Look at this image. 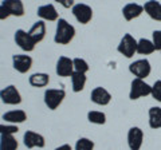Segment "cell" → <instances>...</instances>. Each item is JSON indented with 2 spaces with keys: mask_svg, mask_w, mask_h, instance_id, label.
I'll return each instance as SVG.
<instances>
[{
  "mask_svg": "<svg viewBox=\"0 0 161 150\" xmlns=\"http://www.w3.org/2000/svg\"><path fill=\"white\" fill-rule=\"evenodd\" d=\"M87 121L90 123H94V125H105L106 123V114L102 113V111L93 110V111L87 113Z\"/></svg>",
  "mask_w": 161,
  "mask_h": 150,
  "instance_id": "obj_25",
  "label": "cell"
},
{
  "mask_svg": "<svg viewBox=\"0 0 161 150\" xmlns=\"http://www.w3.org/2000/svg\"><path fill=\"white\" fill-rule=\"evenodd\" d=\"M152 42L156 47V51H161V29H156L152 34Z\"/></svg>",
  "mask_w": 161,
  "mask_h": 150,
  "instance_id": "obj_30",
  "label": "cell"
},
{
  "mask_svg": "<svg viewBox=\"0 0 161 150\" xmlns=\"http://www.w3.org/2000/svg\"><path fill=\"white\" fill-rule=\"evenodd\" d=\"M149 126L152 129H161V107L149 109Z\"/></svg>",
  "mask_w": 161,
  "mask_h": 150,
  "instance_id": "obj_24",
  "label": "cell"
},
{
  "mask_svg": "<svg viewBox=\"0 0 161 150\" xmlns=\"http://www.w3.org/2000/svg\"><path fill=\"white\" fill-rule=\"evenodd\" d=\"M12 66L20 74H26L32 67V58L26 54L12 55Z\"/></svg>",
  "mask_w": 161,
  "mask_h": 150,
  "instance_id": "obj_10",
  "label": "cell"
},
{
  "mask_svg": "<svg viewBox=\"0 0 161 150\" xmlns=\"http://www.w3.org/2000/svg\"><path fill=\"white\" fill-rule=\"evenodd\" d=\"M142 12H144V6H140L137 3H129L126 6H124L122 8V15H124L125 20H128V22L138 18Z\"/></svg>",
  "mask_w": 161,
  "mask_h": 150,
  "instance_id": "obj_17",
  "label": "cell"
},
{
  "mask_svg": "<svg viewBox=\"0 0 161 150\" xmlns=\"http://www.w3.org/2000/svg\"><path fill=\"white\" fill-rule=\"evenodd\" d=\"M129 71L136 78L145 79L147 77H149L150 71H152V66H150L148 59H138V61H134L133 63L129 64Z\"/></svg>",
  "mask_w": 161,
  "mask_h": 150,
  "instance_id": "obj_6",
  "label": "cell"
},
{
  "mask_svg": "<svg viewBox=\"0 0 161 150\" xmlns=\"http://www.w3.org/2000/svg\"><path fill=\"white\" fill-rule=\"evenodd\" d=\"M152 93V86L144 81V79L140 78H134L132 83H130V91H129V98L132 101H136V99H140L142 97L150 95Z\"/></svg>",
  "mask_w": 161,
  "mask_h": 150,
  "instance_id": "obj_2",
  "label": "cell"
},
{
  "mask_svg": "<svg viewBox=\"0 0 161 150\" xmlns=\"http://www.w3.org/2000/svg\"><path fill=\"white\" fill-rule=\"evenodd\" d=\"M23 143L27 149H34V147L43 149L46 146V139H44L42 134L35 133L32 130H27L23 136Z\"/></svg>",
  "mask_w": 161,
  "mask_h": 150,
  "instance_id": "obj_9",
  "label": "cell"
},
{
  "mask_svg": "<svg viewBox=\"0 0 161 150\" xmlns=\"http://www.w3.org/2000/svg\"><path fill=\"white\" fill-rule=\"evenodd\" d=\"M137 43H138V40H136L130 34H125L122 39L119 40L117 50L125 58H133V55L137 52Z\"/></svg>",
  "mask_w": 161,
  "mask_h": 150,
  "instance_id": "obj_4",
  "label": "cell"
},
{
  "mask_svg": "<svg viewBox=\"0 0 161 150\" xmlns=\"http://www.w3.org/2000/svg\"><path fill=\"white\" fill-rule=\"evenodd\" d=\"M90 99H92L93 103L98 104V106H106L112 101V95H110V93L106 88L95 87L92 91V94H90Z\"/></svg>",
  "mask_w": 161,
  "mask_h": 150,
  "instance_id": "obj_13",
  "label": "cell"
},
{
  "mask_svg": "<svg viewBox=\"0 0 161 150\" xmlns=\"http://www.w3.org/2000/svg\"><path fill=\"white\" fill-rule=\"evenodd\" d=\"M28 35L31 36L35 44H38L39 42H42L44 36H46V23L43 20H38L36 23L32 24V27L30 28Z\"/></svg>",
  "mask_w": 161,
  "mask_h": 150,
  "instance_id": "obj_15",
  "label": "cell"
},
{
  "mask_svg": "<svg viewBox=\"0 0 161 150\" xmlns=\"http://www.w3.org/2000/svg\"><path fill=\"white\" fill-rule=\"evenodd\" d=\"M28 83L32 87H46L50 83V75L46 72H35L28 78Z\"/></svg>",
  "mask_w": 161,
  "mask_h": 150,
  "instance_id": "obj_20",
  "label": "cell"
},
{
  "mask_svg": "<svg viewBox=\"0 0 161 150\" xmlns=\"http://www.w3.org/2000/svg\"><path fill=\"white\" fill-rule=\"evenodd\" d=\"M156 51V47L152 40H149L147 38L140 39L137 43V52L140 55H150Z\"/></svg>",
  "mask_w": 161,
  "mask_h": 150,
  "instance_id": "obj_23",
  "label": "cell"
},
{
  "mask_svg": "<svg viewBox=\"0 0 161 150\" xmlns=\"http://www.w3.org/2000/svg\"><path fill=\"white\" fill-rule=\"evenodd\" d=\"M64 98H66V91L63 88H47L43 95L44 103L50 110H57Z\"/></svg>",
  "mask_w": 161,
  "mask_h": 150,
  "instance_id": "obj_3",
  "label": "cell"
},
{
  "mask_svg": "<svg viewBox=\"0 0 161 150\" xmlns=\"http://www.w3.org/2000/svg\"><path fill=\"white\" fill-rule=\"evenodd\" d=\"M55 72L62 78L71 77L74 72L73 59H70L67 56H59V59L57 61V66H55Z\"/></svg>",
  "mask_w": 161,
  "mask_h": 150,
  "instance_id": "obj_11",
  "label": "cell"
},
{
  "mask_svg": "<svg viewBox=\"0 0 161 150\" xmlns=\"http://www.w3.org/2000/svg\"><path fill=\"white\" fill-rule=\"evenodd\" d=\"M144 141V131L137 126H133L128 131V146L130 150H140Z\"/></svg>",
  "mask_w": 161,
  "mask_h": 150,
  "instance_id": "obj_12",
  "label": "cell"
},
{
  "mask_svg": "<svg viewBox=\"0 0 161 150\" xmlns=\"http://www.w3.org/2000/svg\"><path fill=\"white\" fill-rule=\"evenodd\" d=\"M19 143L12 134H2L0 136V150H16Z\"/></svg>",
  "mask_w": 161,
  "mask_h": 150,
  "instance_id": "obj_21",
  "label": "cell"
},
{
  "mask_svg": "<svg viewBox=\"0 0 161 150\" xmlns=\"http://www.w3.org/2000/svg\"><path fill=\"white\" fill-rule=\"evenodd\" d=\"M144 11L148 13L150 19L156 22H161V3L157 0H149L144 4Z\"/></svg>",
  "mask_w": 161,
  "mask_h": 150,
  "instance_id": "obj_16",
  "label": "cell"
},
{
  "mask_svg": "<svg viewBox=\"0 0 161 150\" xmlns=\"http://www.w3.org/2000/svg\"><path fill=\"white\" fill-rule=\"evenodd\" d=\"M150 95L153 97V99H156L157 102L161 103V81H156L154 84L152 86V93Z\"/></svg>",
  "mask_w": 161,
  "mask_h": 150,
  "instance_id": "obj_28",
  "label": "cell"
},
{
  "mask_svg": "<svg viewBox=\"0 0 161 150\" xmlns=\"http://www.w3.org/2000/svg\"><path fill=\"white\" fill-rule=\"evenodd\" d=\"M14 40L18 46L26 52H31L35 50L36 44L34 43V40L31 39V36L28 35V32H26L24 29H16L14 35Z\"/></svg>",
  "mask_w": 161,
  "mask_h": 150,
  "instance_id": "obj_8",
  "label": "cell"
},
{
  "mask_svg": "<svg viewBox=\"0 0 161 150\" xmlns=\"http://www.w3.org/2000/svg\"><path fill=\"white\" fill-rule=\"evenodd\" d=\"M73 63H74V71L75 72H82V74H86L89 71V63L85 61L82 58H74L73 59Z\"/></svg>",
  "mask_w": 161,
  "mask_h": 150,
  "instance_id": "obj_26",
  "label": "cell"
},
{
  "mask_svg": "<svg viewBox=\"0 0 161 150\" xmlns=\"http://www.w3.org/2000/svg\"><path fill=\"white\" fill-rule=\"evenodd\" d=\"M71 12L74 15V18L77 19V22L80 24H87L93 19V9L90 6L85 3H78L74 4L71 8Z\"/></svg>",
  "mask_w": 161,
  "mask_h": 150,
  "instance_id": "obj_5",
  "label": "cell"
},
{
  "mask_svg": "<svg viewBox=\"0 0 161 150\" xmlns=\"http://www.w3.org/2000/svg\"><path fill=\"white\" fill-rule=\"evenodd\" d=\"M2 6H4L8 9L11 16L20 18L24 15V4L22 0H3Z\"/></svg>",
  "mask_w": 161,
  "mask_h": 150,
  "instance_id": "obj_18",
  "label": "cell"
},
{
  "mask_svg": "<svg viewBox=\"0 0 161 150\" xmlns=\"http://www.w3.org/2000/svg\"><path fill=\"white\" fill-rule=\"evenodd\" d=\"M36 15L42 20H48V22L58 20V16H59L57 8L54 7V4H44V6L38 7Z\"/></svg>",
  "mask_w": 161,
  "mask_h": 150,
  "instance_id": "obj_14",
  "label": "cell"
},
{
  "mask_svg": "<svg viewBox=\"0 0 161 150\" xmlns=\"http://www.w3.org/2000/svg\"><path fill=\"white\" fill-rule=\"evenodd\" d=\"M9 16H11L9 11H8V9L4 7V6H2V4H0V20H6V19L9 18Z\"/></svg>",
  "mask_w": 161,
  "mask_h": 150,
  "instance_id": "obj_31",
  "label": "cell"
},
{
  "mask_svg": "<svg viewBox=\"0 0 161 150\" xmlns=\"http://www.w3.org/2000/svg\"><path fill=\"white\" fill-rule=\"evenodd\" d=\"M74 150H94V142L89 138H79L77 143H75Z\"/></svg>",
  "mask_w": 161,
  "mask_h": 150,
  "instance_id": "obj_27",
  "label": "cell"
},
{
  "mask_svg": "<svg viewBox=\"0 0 161 150\" xmlns=\"http://www.w3.org/2000/svg\"><path fill=\"white\" fill-rule=\"evenodd\" d=\"M54 2L59 3L60 6L64 8H73V6H74V0H54Z\"/></svg>",
  "mask_w": 161,
  "mask_h": 150,
  "instance_id": "obj_32",
  "label": "cell"
},
{
  "mask_svg": "<svg viewBox=\"0 0 161 150\" xmlns=\"http://www.w3.org/2000/svg\"><path fill=\"white\" fill-rule=\"evenodd\" d=\"M55 150H73V147L70 146L69 143H64V145H60V146H58Z\"/></svg>",
  "mask_w": 161,
  "mask_h": 150,
  "instance_id": "obj_33",
  "label": "cell"
},
{
  "mask_svg": "<svg viewBox=\"0 0 161 150\" xmlns=\"http://www.w3.org/2000/svg\"><path fill=\"white\" fill-rule=\"evenodd\" d=\"M2 118L8 123L16 125V123H23L26 121L27 114H26V111H23V110H11V111L4 113Z\"/></svg>",
  "mask_w": 161,
  "mask_h": 150,
  "instance_id": "obj_19",
  "label": "cell"
},
{
  "mask_svg": "<svg viewBox=\"0 0 161 150\" xmlns=\"http://www.w3.org/2000/svg\"><path fill=\"white\" fill-rule=\"evenodd\" d=\"M75 36V28L71 26L66 19L59 18L58 23H57V29H55V35H54V42L57 44H62L66 46L74 39Z\"/></svg>",
  "mask_w": 161,
  "mask_h": 150,
  "instance_id": "obj_1",
  "label": "cell"
},
{
  "mask_svg": "<svg viewBox=\"0 0 161 150\" xmlns=\"http://www.w3.org/2000/svg\"><path fill=\"white\" fill-rule=\"evenodd\" d=\"M0 99L3 103L11 104V106L22 103V95H20L16 86H14V84H9L3 90H0Z\"/></svg>",
  "mask_w": 161,
  "mask_h": 150,
  "instance_id": "obj_7",
  "label": "cell"
},
{
  "mask_svg": "<svg viewBox=\"0 0 161 150\" xmlns=\"http://www.w3.org/2000/svg\"><path fill=\"white\" fill-rule=\"evenodd\" d=\"M19 129L16 125H0V136L2 134H16Z\"/></svg>",
  "mask_w": 161,
  "mask_h": 150,
  "instance_id": "obj_29",
  "label": "cell"
},
{
  "mask_svg": "<svg viewBox=\"0 0 161 150\" xmlns=\"http://www.w3.org/2000/svg\"><path fill=\"white\" fill-rule=\"evenodd\" d=\"M71 87L74 93H80L85 88V84H86V74L82 72H73L71 77Z\"/></svg>",
  "mask_w": 161,
  "mask_h": 150,
  "instance_id": "obj_22",
  "label": "cell"
}]
</instances>
